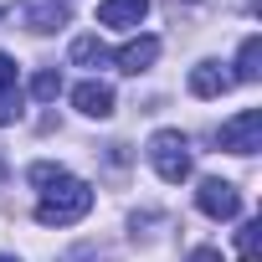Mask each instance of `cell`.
I'll list each match as a JSON object with an SVG mask.
<instances>
[{"instance_id": "6da1fadb", "label": "cell", "mask_w": 262, "mask_h": 262, "mask_svg": "<svg viewBox=\"0 0 262 262\" xmlns=\"http://www.w3.org/2000/svg\"><path fill=\"white\" fill-rule=\"evenodd\" d=\"M88 211H93V185L88 180H72V175H62L57 185H47V195L36 201V221L41 226H72Z\"/></svg>"}, {"instance_id": "7a4b0ae2", "label": "cell", "mask_w": 262, "mask_h": 262, "mask_svg": "<svg viewBox=\"0 0 262 262\" xmlns=\"http://www.w3.org/2000/svg\"><path fill=\"white\" fill-rule=\"evenodd\" d=\"M149 165L165 185H180L190 180V139L180 134V128H160V134L149 139Z\"/></svg>"}, {"instance_id": "3957f363", "label": "cell", "mask_w": 262, "mask_h": 262, "mask_svg": "<svg viewBox=\"0 0 262 262\" xmlns=\"http://www.w3.org/2000/svg\"><path fill=\"white\" fill-rule=\"evenodd\" d=\"M221 149H231V155H252V149H262V113L257 108H242L236 118H226L221 123Z\"/></svg>"}, {"instance_id": "277c9868", "label": "cell", "mask_w": 262, "mask_h": 262, "mask_svg": "<svg viewBox=\"0 0 262 262\" xmlns=\"http://www.w3.org/2000/svg\"><path fill=\"white\" fill-rule=\"evenodd\" d=\"M195 206H201L211 221H231V216L242 211V195H236V185H231V180L211 175V180H201V190H195Z\"/></svg>"}, {"instance_id": "5b68a950", "label": "cell", "mask_w": 262, "mask_h": 262, "mask_svg": "<svg viewBox=\"0 0 262 262\" xmlns=\"http://www.w3.org/2000/svg\"><path fill=\"white\" fill-rule=\"evenodd\" d=\"M72 103H77V113H88V118H108V113H113V88L98 82V77H88V82L72 88Z\"/></svg>"}, {"instance_id": "8992f818", "label": "cell", "mask_w": 262, "mask_h": 262, "mask_svg": "<svg viewBox=\"0 0 262 262\" xmlns=\"http://www.w3.org/2000/svg\"><path fill=\"white\" fill-rule=\"evenodd\" d=\"M149 11V0H103L98 6V26H113V31H128V26H139Z\"/></svg>"}, {"instance_id": "52a82bcc", "label": "cell", "mask_w": 262, "mask_h": 262, "mask_svg": "<svg viewBox=\"0 0 262 262\" xmlns=\"http://www.w3.org/2000/svg\"><path fill=\"white\" fill-rule=\"evenodd\" d=\"M155 57H160V41L155 36H134L113 62H118V72H128V77H139V72H149L155 67Z\"/></svg>"}, {"instance_id": "ba28073f", "label": "cell", "mask_w": 262, "mask_h": 262, "mask_svg": "<svg viewBox=\"0 0 262 262\" xmlns=\"http://www.w3.org/2000/svg\"><path fill=\"white\" fill-rule=\"evenodd\" d=\"M231 72H221L216 62H201V67H190V93L195 98H221V93H231Z\"/></svg>"}, {"instance_id": "9c48e42d", "label": "cell", "mask_w": 262, "mask_h": 262, "mask_svg": "<svg viewBox=\"0 0 262 262\" xmlns=\"http://www.w3.org/2000/svg\"><path fill=\"white\" fill-rule=\"evenodd\" d=\"M67 0H26V26L31 31H57V26H67Z\"/></svg>"}, {"instance_id": "30bf717a", "label": "cell", "mask_w": 262, "mask_h": 262, "mask_svg": "<svg viewBox=\"0 0 262 262\" xmlns=\"http://www.w3.org/2000/svg\"><path fill=\"white\" fill-rule=\"evenodd\" d=\"M257 77H262V36H247L236 57V82H257Z\"/></svg>"}, {"instance_id": "8fae6325", "label": "cell", "mask_w": 262, "mask_h": 262, "mask_svg": "<svg viewBox=\"0 0 262 262\" xmlns=\"http://www.w3.org/2000/svg\"><path fill=\"white\" fill-rule=\"evenodd\" d=\"M72 62H77V67H103L108 52H103L98 36H77V41H72Z\"/></svg>"}, {"instance_id": "7c38bea8", "label": "cell", "mask_w": 262, "mask_h": 262, "mask_svg": "<svg viewBox=\"0 0 262 262\" xmlns=\"http://www.w3.org/2000/svg\"><path fill=\"white\" fill-rule=\"evenodd\" d=\"M257 231H262L257 221H242V231H236V257H242V262L257 257Z\"/></svg>"}, {"instance_id": "4fadbf2b", "label": "cell", "mask_w": 262, "mask_h": 262, "mask_svg": "<svg viewBox=\"0 0 262 262\" xmlns=\"http://www.w3.org/2000/svg\"><path fill=\"white\" fill-rule=\"evenodd\" d=\"M31 93H36L41 103H52V98L62 93V77H57V72H36V77H31Z\"/></svg>"}, {"instance_id": "5bb4252c", "label": "cell", "mask_w": 262, "mask_h": 262, "mask_svg": "<svg viewBox=\"0 0 262 262\" xmlns=\"http://www.w3.org/2000/svg\"><path fill=\"white\" fill-rule=\"evenodd\" d=\"M16 113H21V88H0V128L16 123Z\"/></svg>"}, {"instance_id": "9a60e30c", "label": "cell", "mask_w": 262, "mask_h": 262, "mask_svg": "<svg viewBox=\"0 0 262 262\" xmlns=\"http://www.w3.org/2000/svg\"><path fill=\"white\" fill-rule=\"evenodd\" d=\"M62 175H67L62 165H47V160H41V165H31V185H57Z\"/></svg>"}, {"instance_id": "2e32d148", "label": "cell", "mask_w": 262, "mask_h": 262, "mask_svg": "<svg viewBox=\"0 0 262 262\" xmlns=\"http://www.w3.org/2000/svg\"><path fill=\"white\" fill-rule=\"evenodd\" d=\"M0 88H16V62L0 52Z\"/></svg>"}, {"instance_id": "e0dca14e", "label": "cell", "mask_w": 262, "mask_h": 262, "mask_svg": "<svg viewBox=\"0 0 262 262\" xmlns=\"http://www.w3.org/2000/svg\"><path fill=\"white\" fill-rule=\"evenodd\" d=\"M185 262H221V252H216V247H195Z\"/></svg>"}, {"instance_id": "ac0fdd59", "label": "cell", "mask_w": 262, "mask_h": 262, "mask_svg": "<svg viewBox=\"0 0 262 262\" xmlns=\"http://www.w3.org/2000/svg\"><path fill=\"white\" fill-rule=\"evenodd\" d=\"M0 262H16V257H6V252H0Z\"/></svg>"}]
</instances>
